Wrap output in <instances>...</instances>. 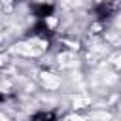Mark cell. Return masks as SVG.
<instances>
[{
  "label": "cell",
  "mask_w": 121,
  "mask_h": 121,
  "mask_svg": "<svg viewBox=\"0 0 121 121\" xmlns=\"http://www.w3.org/2000/svg\"><path fill=\"white\" fill-rule=\"evenodd\" d=\"M32 11H34L36 21H45L47 17H51L55 13V6L49 4V2H40V4H36L32 8Z\"/></svg>",
  "instance_id": "cell-1"
},
{
  "label": "cell",
  "mask_w": 121,
  "mask_h": 121,
  "mask_svg": "<svg viewBox=\"0 0 121 121\" xmlns=\"http://www.w3.org/2000/svg\"><path fill=\"white\" fill-rule=\"evenodd\" d=\"M113 13H115V6H113L112 2H108V0L100 2V4L95 8V15H96L98 21H106V19L113 17Z\"/></svg>",
  "instance_id": "cell-2"
},
{
  "label": "cell",
  "mask_w": 121,
  "mask_h": 121,
  "mask_svg": "<svg viewBox=\"0 0 121 121\" xmlns=\"http://www.w3.org/2000/svg\"><path fill=\"white\" fill-rule=\"evenodd\" d=\"M32 34L42 38V40H49L53 36V28L47 25V21H36L32 26Z\"/></svg>",
  "instance_id": "cell-3"
},
{
  "label": "cell",
  "mask_w": 121,
  "mask_h": 121,
  "mask_svg": "<svg viewBox=\"0 0 121 121\" xmlns=\"http://www.w3.org/2000/svg\"><path fill=\"white\" fill-rule=\"evenodd\" d=\"M32 121H57V115L53 112H38L32 115Z\"/></svg>",
  "instance_id": "cell-4"
}]
</instances>
